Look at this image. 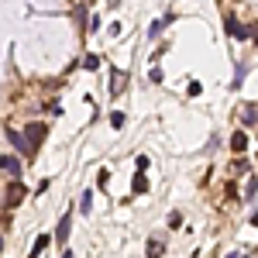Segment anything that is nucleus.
<instances>
[{
  "label": "nucleus",
  "instance_id": "obj_1",
  "mask_svg": "<svg viewBox=\"0 0 258 258\" xmlns=\"http://www.w3.org/2000/svg\"><path fill=\"white\" fill-rule=\"evenodd\" d=\"M7 141L14 145V148H17V155H34V148L28 145V138H24L21 131H14V128H11V131H7Z\"/></svg>",
  "mask_w": 258,
  "mask_h": 258
},
{
  "label": "nucleus",
  "instance_id": "obj_2",
  "mask_svg": "<svg viewBox=\"0 0 258 258\" xmlns=\"http://www.w3.org/2000/svg\"><path fill=\"white\" fill-rule=\"evenodd\" d=\"M0 172H7L11 179L21 176V159L17 155H0Z\"/></svg>",
  "mask_w": 258,
  "mask_h": 258
},
{
  "label": "nucleus",
  "instance_id": "obj_3",
  "mask_svg": "<svg viewBox=\"0 0 258 258\" xmlns=\"http://www.w3.org/2000/svg\"><path fill=\"white\" fill-rule=\"evenodd\" d=\"M69 234H72V213H65V217L59 220V227H55V241H59V244H65V241H69Z\"/></svg>",
  "mask_w": 258,
  "mask_h": 258
},
{
  "label": "nucleus",
  "instance_id": "obj_4",
  "mask_svg": "<svg viewBox=\"0 0 258 258\" xmlns=\"http://www.w3.org/2000/svg\"><path fill=\"white\" fill-rule=\"evenodd\" d=\"M24 138H28V145H31V148H38V141L45 138V124H28Z\"/></svg>",
  "mask_w": 258,
  "mask_h": 258
},
{
  "label": "nucleus",
  "instance_id": "obj_5",
  "mask_svg": "<svg viewBox=\"0 0 258 258\" xmlns=\"http://www.w3.org/2000/svg\"><path fill=\"white\" fill-rule=\"evenodd\" d=\"M227 31L234 34V38H251V34H248V28H244L241 21H234V17H227Z\"/></svg>",
  "mask_w": 258,
  "mask_h": 258
},
{
  "label": "nucleus",
  "instance_id": "obj_6",
  "mask_svg": "<svg viewBox=\"0 0 258 258\" xmlns=\"http://www.w3.org/2000/svg\"><path fill=\"white\" fill-rule=\"evenodd\" d=\"M172 21V11L165 14V17H159V21H152V28H148V38H159V34H162V28Z\"/></svg>",
  "mask_w": 258,
  "mask_h": 258
},
{
  "label": "nucleus",
  "instance_id": "obj_7",
  "mask_svg": "<svg viewBox=\"0 0 258 258\" xmlns=\"http://www.w3.org/2000/svg\"><path fill=\"white\" fill-rule=\"evenodd\" d=\"M231 145H234V152H244V148H248V134H244V131H234V134H231Z\"/></svg>",
  "mask_w": 258,
  "mask_h": 258
},
{
  "label": "nucleus",
  "instance_id": "obj_8",
  "mask_svg": "<svg viewBox=\"0 0 258 258\" xmlns=\"http://www.w3.org/2000/svg\"><path fill=\"white\" fill-rule=\"evenodd\" d=\"M45 248H48V234H42L38 241H34V248H31V255H28V258H38V255H42Z\"/></svg>",
  "mask_w": 258,
  "mask_h": 258
},
{
  "label": "nucleus",
  "instance_id": "obj_9",
  "mask_svg": "<svg viewBox=\"0 0 258 258\" xmlns=\"http://www.w3.org/2000/svg\"><path fill=\"white\" fill-rule=\"evenodd\" d=\"M162 248H165V244H162V238H152V241H148V258H159V255H162Z\"/></svg>",
  "mask_w": 258,
  "mask_h": 258
},
{
  "label": "nucleus",
  "instance_id": "obj_10",
  "mask_svg": "<svg viewBox=\"0 0 258 258\" xmlns=\"http://www.w3.org/2000/svg\"><path fill=\"white\" fill-rule=\"evenodd\" d=\"M107 121H110V128H114V131H121V128H124V121H128V117H124V114H121V110H114V114H110V117H107Z\"/></svg>",
  "mask_w": 258,
  "mask_h": 258
},
{
  "label": "nucleus",
  "instance_id": "obj_11",
  "mask_svg": "<svg viewBox=\"0 0 258 258\" xmlns=\"http://www.w3.org/2000/svg\"><path fill=\"white\" fill-rule=\"evenodd\" d=\"M241 117H244V121H241L244 128H251V124L258 121V114H255V107H244V110H241Z\"/></svg>",
  "mask_w": 258,
  "mask_h": 258
},
{
  "label": "nucleus",
  "instance_id": "obj_12",
  "mask_svg": "<svg viewBox=\"0 0 258 258\" xmlns=\"http://www.w3.org/2000/svg\"><path fill=\"white\" fill-rule=\"evenodd\" d=\"M21 196H24V186H17V182H14V186H11V193H7V203L14 207V203H17Z\"/></svg>",
  "mask_w": 258,
  "mask_h": 258
},
{
  "label": "nucleus",
  "instance_id": "obj_13",
  "mask_svg": "<svg viewBox=\"0 0 258 258\" xmlns=\"http://www.w3.org/2000/svg\"><path fill=\"white\" fill-rule=\"evenodd\" d=\"M141 190H148V179H145V172L138 169V176H134V193H141Z\"/></svg>",
  "mask_w": 258,
  "mask_h": 258
},
{
  "label": "nucleus",
  "instance_id": "obj_14",
  "mask_svg": "<svg viewBox=\"0 0 258 258\" xmlns=\"http://www.w3.org/2000/svg\"><path fill=\"white\" fill-rule=\"evenodd\" d=\"M90 207H93V193L86 190V193L80 196V210H83V213H90Z\"/></svg>",
  "mask_w": 258,
  "mask_h": 258
},
{
  "label": "nucleus",
  "instance_id": "obj_15",
  "mask_svg": "<svg viewBox=\"0 0 258 258\" xmlns=\"http://www.w3.org/2000/svg\"><path fill=\"white\" fill-rule=\"evenodd\" d=\"M255 193H258V179L251 176V182H248V190H244V200H255Z\"/></svg>",
  "mask_w": 258,
  "mask_h": 258
},
{
  "label": "nucleus",
  "instance_id": "obj_16",
  "mask_svg": "<svg viewBox=\"0 0 258 258\" xmlns=\"http://www.w3.org/2000/svg\"><path fill=\"white\" fill-rule=\"evenodd\" d=\"M83 69H100V55H86L83 59Z\"/></svg>",
  "mask_w": 258,
  "mask_h": 258
},
{
  "label": "nucleus",
  "instance_id": "obj_17",
  "mask_svg": "<svg viewBox=\"0 0 258 258\" xmlns=\"http://www.w3.org/2000/svg\"><path fill=\"white\" fill-rule=\"evenodd\" d=\"M244 76H248V65H238V72H234V86H241Z\"/></svg>",
  "mask_w": 258,
  "mask_h": 258
},
{
  "label": "nucleus",
  "instance_id": "obj_18",
  "mask_svg": "<svg viewBox=\"0 0 258 258\" xmlns=\"http://www.w3.org/2000/svg\"><path fill=\"white\" fill-rule=\"evenodd\" d=\"M251 224H258V210H255V213H251Z\"/></svg>",
  "mask_w": 258,
  "mask_h": 258
},
{
  "label": "nucleus",
  "instance_id": "obj_19",
  "mask_svg": "<svg viewBox=\"0 0 258 258\" xmlns=\"http://www.w3.org/2000/svg\"><path fill=\"white\" fill-rule=\"evenodd\" d=\"M62 258H72V251H62Z\"/></svg>",
  "mask_w": 258,
  "mask_h": 258
}]
</instances>
